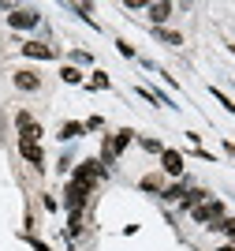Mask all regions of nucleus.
I'll return each mask as SVG.
<instances>
[{
  "label": "nucleus",
  "mask_w": 235,
  "mask_h": 251,
  "mask_svg": "<svg viewBox=\"0 0 235 251\" xmlns=\"http://www.w3.org/2000/svg\"><path fill=\"white\" fill-rule=\"evenodd\" d=\"M194 221H198V225L216 229V225L224 221V202H220V199H202V202L194 206Z\"/></svg>",
  "instance_id": "f257e3e1"
},
{
  "label": "nucleus",
  "mask_w": 235,
  "mask_h": 251,
  "mask_svg": "<svg viewBox=\"0 0 235 251\" xmlns=\"http://www.w3.org/2000/svg\"><path fill=\"white\" fill-rule=\"evenodd\" d=\"M86 195H90V188H86V184H79V180H71V184H67V191H64L67 210H71V214H79V210L86 206Z\"/></svg>",
  "instance_id": "f03ea898"
},
{
  "label": "nucleus",
  "mask_w": 235,
  "mask_h": 251,
  "mask_svg": "<svg viewBox=\"0 0 235 251\" xmlns=\"http://www.w3.org/2000/svg\"><path fill=\"white\" fill-rule=\"evenodd\" d=\"M105 176V169H101V161H82L79 165V173H75V180H79V184H86V188H93V184H97V180Z\"/></svg>",
  "instance_id": "7ed1b4c3"
},
{
  "label": "nucleus",
  "mask_w": 235,
  "mask_h": 251,
  "mask_svg": "<svg viewBox=\"0 0 235 251\" xmlns=\"http://www.w3.org/2000/svg\"><path fill=\"white\" fill-rule=\"evenodd\" d=\"M131 139H134V131H131V127L116 131V139H112V143H105V161H112L116 154H123V150L131 147Z\"/></svg>",
  "instance_id": "20e7f679"
},
{
  "label": "nucleus",
  "mask_w": 235,
  "mask_h": 251,
  "mask_svg": "<svg viewBox=\"0 0 235 251\" xmlns=\"http://www.w3.org/2000/svg\"><path fill=\"white\" fill-rule=\"evenodd\" d=\"M19 154L30 161V165H45V150H41L38 139H19Z\"/></svg>",
  "instance_id": "39448f33"
},
{
  "label": "nucleus",
  "mask_w": 235,
  "mask_h": 251,
  "mask_svg": "<svg viewBox=\"0 0 235 251\" xmlns=\"http://www.w3.org/2000/svg\"><path fill=\"white\" fill-rule=\"evenodd\" d=\"M161 169L168 176H179L183 173V154L179 150H161Z\"/></svg>",
  "instance_id": "423d86ee"
},
{
  "label": "nucleus",
  "mask_w": 235,
  "mask_h": 251,
  "mask_svg": "<svg viewBox=\"0 0 235 251\" xmlns=\"http://www.w3.org/2000/svg\"><path fill=\"white\" fill-rule=\"evenodd\" d=\"M8 23L15 26V30H19V26L26 30V26H38L41 15H38V11H30V8H19V11H11V15H8Z\"/></svg>",
  "instance_id": "0eeeda50"
},
{
  "label": "nucleus",
  "mask_w": 235,
  "mask_h": 251,
  "mask_svg": "<svg viewBox=\"0 0 235 251\" xmlns=\"http://www.w3.org/2000/svg\"><path fill=\"white\" fill-rule=\"evenodd\" d=\"M22 52L34 56V60H52V45H45V42H26V45H22Z\"/></svg>",
  "instance_id": "6e6552de"
},
{
  "label": "nucleus",
  "mask_w": 235,
  "mask_h": 251,
  "mask_svg": "<svg viewBox=\"0 0 235 251\" xmlns=\"http://www.w3.org/2000/svg\"><path fill=\"white\" fill-rule=\"evenodd\" d=\"M15 86H19V90H38L41 79H38L34 72H26V68H22V72H15Z\"/></svg>",
  "instance_id": "1a4fd4ad"
},
{
  "label": "nucleus",
  "mask_w": 235,
  "mask_h": 251,
  "mask_svg": "<svg viewBox=\"0 0 235 251\" xmlns=\"http://www.w3.org/2000/svg\"><path fill=\"white\" fill-rule=\"evenodd\" d=\"M168 15H172V4H150V19L153 23H164Z\"/></svg>",
  "instance_id": "9d476101"
},
{
  "label": "nucleus",
  "mask_w": 235,
  "mask_h": 251,
  "mask_svg": "<svg viewBox=\"0 0 235 251\" xmlns=\"http://www.w3.org/2000/svg\"><path fill=\"white\" fill-rule=\"evenodd\" d=\"M202 199H205V191H202V188H191V191H187V199H183V206H187V210H194Z\"/></svg>",
  "instance_id": "9b49d317"
},
{
  "label": "nucleus",
  "mask_w": 235,
  "mask_h": 251,
  "mask_svg": "<svg viewBox=\"0 0 235 251\" xmlns=\"http://www.w3.org/2000/svg\"><path fill=\"white\" fill-rule=\"evenodd\" d=\"M82 131H86V124H64L60 127V139H79Z\"/></svg>",
  "instance_id": "f8f14e48"
},
{
  "label": "nucleus",
  "mask_w": 235,
  "mask_h": 251,
  "mask_svg": "<svg viewBox=\"0 0 235 251\" xmlns=\"http://www.w3.org/2000/svg\"><path fill=\"white\" fill-rule=\"evenodd\" d=\"M216 229H224V236H228V240H235V218H224L220 225H216Z\"/></svg>",
  "instance_id": "ddd939ff"
},
{
  "label": "nucleus",
  "mask_w": 235,
  "mask_h": 251,
  "mask_svg": "<svg viewBox=\"0 0 235 251\" xmlns=\"http://www.w3.org/2000/svg\"><path fill=\"white\" fill-rule=\"evenodd\" d=\"M60 79H64V83H82V75L75 72V68H64V72H60Z\"/></svg>",
  "instance_id": "4468645a"
},
{
  "label": "nucleus",
  "mask_w": 235,
  "mask_h": 251,
  "mask_svg": "<svg viewBox=\"0 0 235 251\" xmlns=\"http://www.w3.org/2000/svg\"><path fill=\"white\" fill-rule=\"evenodd\" d=\"M142 188H146V191H161V176H146Z\"/></svg>",
  "instance_id": "2eb2a0df"
},
{
  "label": "nucleus",
  "mask_w": 235,
  "mask_h": 251,
  "mask_svg": "<svg viewBox=\"0 0 235 251\" xmlns=\"http://www.w3.org/2000/svg\"><path fill=\"white\" fill-rule=\"evenodd\" d=\"M82 229V218H79V214H71V225H67V232H71V236H75V232H79Z\"/></svg>",
  "instance_id": "dca6fc26"
},
{
  "label": "nucleus",
  "mask_w": 235,
  "mask_h": 251,
  "mask_svg": "<svg viewBox=\"0 0 235 251\" xmlns=\"http://www.w3.org/2000/svg\"><path fill=\"white\" fill-rule=\"evenodd\" d=\"M90 86H97V90H101V86H108V75H101V72H97V75H93V83Z\"/></svg>",
  "instance_id": "f3484780"
},
{
  "label": "nucleus",
  "mask_w": 235,
  "mask_h": 251,
  "mask_svg": "<svg viewBox=\"0 0 235 251\" xmlns=\"http://www.w3.org/2000/svg\"><path fill=\"white\" fill-rule=\"evenodd\" d=\"M30 248H34V251H49V244H41V240H30Z\"/></svg>",
  "instance_id": "a211bd4d"
},
{
  "label": "nucleus",
  "mask_w": 235,
  "mask_h": 251,
  "mask_svg": "<svg viewBox=\"0 0 235 251\" xmlns=\"http://www.w3.org/2000/svg\"><path fill=\"white\" fill-rule=\"evenodd\" d=\"M216 251H235V248H232V244H224V248H216Z\"/></svg>",
  "instance_id": "6ab92c4d"
}]
</instances>
